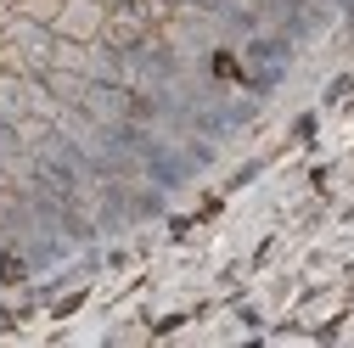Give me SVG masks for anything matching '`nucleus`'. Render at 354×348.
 <instances>
[{"instance_id":"f257e3e1","label":"nucleus","mask_w":354,"mask_h":348,"mask_svg":"<svg viewBox=\"0 0 354 348\" xmlns=\"http://www.w3.org/2000/svg\"><path fill=\"white\" fill-rule=\"evenodd\" d=\"M57 51V28L51 23H34L23 12L6 17V39H0V68L6 73H46Z\"/></svg>"},{"instance_id":"f03ea898","label":"nucleus","mask_w":354,"mask_h":348,"mask_svg":"<svg viewBox=\"0 0 354 348\" xmlns=\"http://www.w3.org/2000/svg\"><path fill=\"white\" fill-rule=\"evenodd\" d=\"M51 28H57V39L91 46V39H102V28H107V0H62Z\"/></svg>"},{"instance_id":"7ed1b4c3","label":"nucleus","mask_w":354,"mask_h":348,"mask_svg":"<svg viewBox=\"0 0 354 348\" xmlns=\"http://www.w3.org/2000/svg\"><path fill=\"white\" fill-rule=\"evenodd\" d=\"M57 6H62V0H17V12H23V17H34V23H51V17H57Z\"/></svg>"},{"instance_id":"20e7f679","label":"nucleus","mask_w":354,"mask_h":348,"mask_svg":"<svg viewBox=\"0 0 354 348\" xmlns=\"http://www.w3.org/2000/svg\"><path fill=\"white\" fill-rule=\"evenodd\" d=\"M0 12H6V17H12V12H17V0H0Z\"/></svg>"},{"instance_id":"39448f33","label":"nucleus","mask_w":354,"mask_h":348,"mask_svg":"<svg viewBox=\"0 0 354 348\" xmlns=\"http://www.w3.org/2000/svg\"><path fill=\"white\" fill-rule=\"evenodd\" d=\"M174 6H203V0H174Z\"/></svg>"},{"instance_id":"423d86ee","label":"nucleus","mask_w":354,"mask_h":348,"mask_svg":"<svg viewBox=\"0 0 354 348\" xmlns=\"http://www.w3.org/2000/svg\"><path fill=\"white\" fill-rule=\"evenodd\" d=\"M0 39H6V12H0Z\"/></svg>"},{"instance_id":"0eeeda50","label":"nucleus","mask_w":354,"mask_h":348,"mask_svg":"<svg viewBox=\"0 0 354 348\" xmlns=\"http://www.w3.org/2000/svg\"><path fill=\"white\" fill-rule=\"evenodd\" d=\"M107 6H118V0H107Z\"/></svg>"},{"instance_id":"6e6552de","label":"nucleus","mask_w":354,"mask_h":348,"mask_svg":"<svg viewBox=\"0 0 354 348\" xmlns=\"http://www.w3.org/2000/svg\"><path fill=\"white\" fill-rule=\"evenodd\" d=\"M0 73H6V68H0Z\"/></svg>"}]
</instances>
